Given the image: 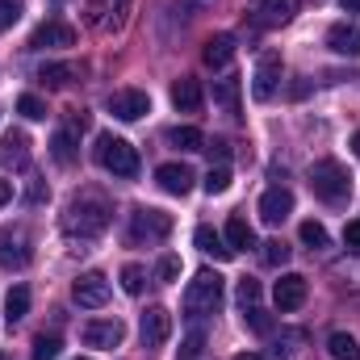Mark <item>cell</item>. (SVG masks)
Instances as JSON below:
<instances>
[{
	"label": "cell",
	"instance_id": "30bf717a",
	"mask_svg": "<svg viewBox=\"0 0 360 360\" xmlns=\"http://www.w3.org/2000/svg\"><path fill=\"white\" fill-rule=\"evenodd\" d=\"M139 335H143V348L168 344V335H172V314H168L164 306H151V310L143 314V323H139Z\"/></svg>",
	"mask_w": 360,
	"mask_h": 360
},
{
	"label": "cell",
	"instance_id": "7dc6e473",
	"mask_svg": "<svg viewBox=\"0 0 360 360\" xmlns=\"http://www.w3.org/2000/svg\"><path fill=\"white\" fill-rule=\"evenodd\" d=\"M352 151H356V155H360V130H356V139H352Z\"/></svg>",
	"mask_w": 360,
	"mask_h": 360
},
{
	"label": "cell",
	"instance_id": "74e56055",
	"mask_svg": "<svg viewBox=\"0 0 360 360\" xmlns=\"http://www.w3.org/2000/svg\"><path fill=\"white\" fill-rule=\"evenodd\" d=\"M17 17H21V4H17V0H0V34H4L8 25H17Z\"/></svg>",
	"mask_w": 360,
	"mask_h": 360
},
{
	"label": "cell",
	"instance_id": "4dcf8cb0",
	"mask_svg": "<svg viewBox=\"0 0 360 360\" xmlns=\"http://www.w3.org/2000/svg\"><path fill=\"white\" fill-rule=\"evenodd\" d=\"M235 297H239V306H243V310H248V306H260V281L243 276V281H239V289H235Z\"/></svg>",
	"mask_w": 360,
	"mask_h": 360
},
{
	"label": "cell",
	"instance_id": "83f0119b",
	"mask_svg": "<svg viewBox=\"0 0 360 360\" xmlns=\"http://www.w3.org/2000/svg\"><path fill=\"white\" fill-rule=\"evenodd\" d=\"M59 335H34V348H30V356L34 360H55L59 356Z\"/></svg>",
	"mask_w": 360,
	"mask_h": 360
},
{
	"label": "cell",
	"instance_id": "7a4b0ae2",
	"mask_svg": "<svg viewBox=\"0 0 360 360\" xmlns=\"http://www.w3.org/2000/svg\"><path fill=\"white\" fill-rule=\"evenodd\" d=\"M218 306H222V276L214 269H201L184 289V314L201 319V314H214Z\"/></svg>",
	"mask_w": 360,
	"mask_h": 360
},
{
	"label": "cell",
	"instance_id": "8992f818",
	"mask_svg": "<svg viewBox=\"0 0 360 360\" xmlns=\"http://www.w3.org/2000/svg\"><path fill=\"white\" fill-rule=\"evenodd\" d=\"M72 297H76V306H84V310H101V306L109 302V276H105V272H84V276H76Z\"/></svg>",
	"mask_w": 360,
	"mask_h": 360
},
{
	"label": "cell",
	"instance_id": "52a82bcc",
	"mask_svg": "<svg viewBox=\"0 0 360 360\" xmlns=\"http://www.w3.org/2000/svg\"><path fill=\"white\" fill-rule=\"evenodd\" d=\"M30 264V239H25V231L21 226H13V231H0V269L17 272Z\"/></svg>",
	"mask_w": 360,
	"mask_h": 360
},
{
	"label": "cell",
	"instance_id": "cb8c5ba5",
	"mask_svg": "<svg viewBox=\"0 0 360 360\" xmlns=\"http://www.w3.org/2000/svg\"><path fill=\"white\" fill-rule=\"evenodd\" d=\"M168 143L180 147V151H205V134H201L197 126H176V130H168Z\"/></svg>",
	"mask_w": 360,
	"mask_h": 360
},
{
	"label": "cell",
	"instance_id": "603a6c76",
	"mask_svg": "<svg viewBox=\"0 0 360 360\" xmlns=\"http://www.w3.org/2000/svg\"><path fill=\"white\" fill-rule=\"evenodd\" d=\"M214 105L222 113H239V80H214Z\"/></svg>",
	"mask_w": 360,
	"mask_h": 360
},
{
	"label": "cell",
	"instance_id": "d4e9b609",
	"mask_svg": "<svg viewBox=\"0 0 360 360\" xmlns=\"http://www.w3.org/2000/svg\"><path fill=\"white\" fill-rule=\"evenodd\" d=\"M327 352H331V360H360V344L348 331H335V335L327 340Z\"/></svg>",
	"mask_w": 360,
	"mask_h": 360
},
{
	"label": "cell",
	"instance_id": "277c9868",
	"mask_svg": "<svg viewBox=\"0 0 360 360\" xmlns=\"http://www.w3.org/2000/svg\"><path fill=\"white\" fill-rule=\"evenodd\" d=\"M96 164H101L105 172L122 176V180L139 176V151H134L126 139H117V134H101V139H96Z\"/></svg>",
	"mask_w": 360,
	"mask_h": 360
},
{
	"label": "cell",
	"instance_id": "9c48e42d",
	"mask_svg": "<svg viewBox=\"0 0 360 360\" xmlns=\"http://www.w3.org/2000/svg\"><path fill=\"white\" fill-rule=\"evenodd\" d=\"M281 84V55L269 51V55H260V63H256V76H252V96L256 101H272V92Z\"/></svg>",
	"mask_w": 360,
	"mask_h": 360
},
{
	"label": "cell",
	"instance_id": "ee69618b",
	"mask_svg": "<svg viewBox=\"0 0 360 360\" xmlns=\"http://www.w3.org/2000/svg\"><path fill=\"white\" fill-rule=\"evenodd\" d=\"M13 201V180H0V210Z\"/></svg>",
	"mask_w": 360,
	"mask_h": 360
},
{
	"label": "cell",
	"instance_id": "44dd1931",
	"mask_svg": "<svg viewBox=\"0 0 360 360\" xmlns=\"http://www.w3.org/2000/svg\"><path fill=\"white\" fill-rule=\"evenodd\" d=\"M25 314H30V289H25V285H13L8 297H4V319H8V327L21 323Z\"/></svg>",
	"mask_w": 360,
	"mask_h": 360
},
{
	"label": "cell",
	"instance_id": "e0dca14e",
	"mask_svg": "<svg viewBox=\"0 0 360 360\" xmlns=\"http://www.w3.org/2000/svg\"><path fill=\"white\" fill-rule=\"evenodd\" d=\"M231 59H235V38H231V34H214V38L205 42V51H201V63L214 68V72H222Z\"/></svg>",
	"mask_w": 360,
	"mask_h": 360
},
{
	"label": "cell",
	"instance_id": "d6a6232c",
	"mask_svg": "<svg viewBox=\"0 0 360 360\" xmlns=\"http://www.w3.org/2000/svg\"><path fill=\"white\" fill-rule=\"evenodd\" d=\"M226 188H231V172H226V168H210V172H205V193H210V197H218V193H226Z\"/></svg>",
	"mask_w": 360,
	"mask_h": 360
},
{
	"label": "cell",
	"instance_id": "3957f363",
	"mask_svg": "<svg viewBox=\"0 0 360 360\" xmlns=\"http://www.w3.org/2000/svg\"><path fill=\"white\" fill-rule=\"evenodd\" d=\"M310 188H314V197L340 205V201H348V193H352V176H348V168H344L340 160H319V164L310 168Z\"/></svg>",
	"mask_w": 360,
	"mask_h": 360
},
{
	"label": "cell",
	"instance_id": "9a60e30c",
	"mask_svg": "<svg viewBox=\"0 0 360 360\" xmlns=\"http://www.w3.org/2000/svg\"><path fill=\"white\" fill-rule=\"evenodd\" d=\"M30 46H76V30L68 25V21H46V25H38L34 30V38H30Z\"/></svg>",
	"mask_w": 360,
	"mask_h": 360
},
{
	"label": "cell",
	"instance_id": "b9f144b4",
	"mask_svg": "<svg viewBox=\"0 0 360 360\" xmlns=\"http://www.w3.org/2000/svg\"><path fill=\"white\" fill-rule=\"evenodd\" d=\"M344 243H348V248H360V218H356V222H348V231H344Z\"/></svg>",
	"mask_w": 360,
	"mask_h": 360
},
{
	"label": "cell",
	"instance_id": "bcb514c9",
	"mask_svg": "<svg viewBox=\"0 0 360 360\" xmlns=\"http://www.w3.org/2000/svg\"><path fill=\"white\" fill-rule=\"evenodd\" d=\"M235 360H260V356H256V352H239Z\"/></svg>",
	"mask_w": 360,
	"mask_h": 360
},
{
	"label": "cell",
	"instance_id": "7c38bea8",
	"mask_svg": "<svg viewBox=\"0 0 360 360\" xmlns=\"http://www.w3.org/2000/svg\"><path fill=\"white\" fill-rule=\"evenodd\" d=\"M122 323L117 319H101V323H84V344L89 348H101V352H113L122 344Z\"/></svg>",
	"mask_w": 360,
	"mask_h": 360
},
{
	"label": "cell",
	"instance_id": "5bb4252c",
	"mask_svg": "<svg viewBox=\"0 0 360 360\" xmlns=\"http://www.w3.org/2000/svg\"><path fill=\"white\" fill-rule=\"evenodd\" d=\"M272 297H276V310H297V306L306 302V276H297V272H285V276L276 281Z\"/></svg>",
	"mask_w": 360,
	"mask_h": 360
},
{
	"label": "cell",
	"instance_id": "f35d334b",
	"mask_svg": "<svg viewBox=\"0 0 360 360\" xmlns=\"http://www.w3.org/2000/svg\"><path fill=\"white\" fill-rule=\"evenodd\" d=\"M4 155H8V160H13V155H17V160H25V134H17V130H13V134H4Z\"/></svg>",
	"mask_w": 360,
	"mask_h": 360
},
{
	"label": "cell",
	"instance_id": "ba28073f",
	"mask_svg": "<svg viewBox=\"0 0 360 360\" xmlns=\"http://www.w3.org/2000/svg\"><path fill=\"white\" fill-rule=\"evenodd\" d=\"M109 113L122 117V122H139L143 113H151V96L143 89H122L109 96Z\"/></svg>",
	"mask_w": 360,
	"mask_h": 360
},
{
	"label": "cell",
	"instance_id": "6da1fadb",
	"mask_svg": "<svg viewBox=\"0 0 360 360\" xmlns=\"http://www.w3.org/2000/svg\"><path fill=\"white\" fill-rule=\"evenodd\" d=\"M63 226H68L72 235H80V239L101 235V231L109 226V205H105V197H96V193L76 197V201L68 205V214H63Z\"/></svg>",
	"mask_w": 360,
	"mask_h": 360
},
{
	"label": "cell",
	"instance_id": "c3c4849f",
	"mask_svg": "<svg viewBox=\"0 0 360 360\" xmlns=\"http://www.w3.org/2000/svg\"><path fill=\"white\" fill-rule=\"evenodd\" d=\"M80 360H89V356H80Z\"/></svg>",
	"mask_w": 360,
	"mask_h": 360
},
{
	"label": "cell",
	"instance_id": "4fadbf2b",
	"mask_svg": "<svg viewBox=\"0 0 360 360\" xmlns=\"http://www.w3.org/2000/svg\"><path fill=\"white\" fill-rule=\"evenodd\" d=\"M327 46H331L335 55L356 59L360 55V21H335V25L327 30Z\"/></svg>",
	"mask_w": 360,
	"mask_h": 360
},
{
	"label": "cell",
	"instance_id": "1f68e13d",
	"mask_svg": "<svg viewBox=\"0 0 360 360\" xmlns=\"http://www.w3.org/2000/svg\"><path fill=\"white\" fill-rule=\"evenodd\" d=\"M143 285H147V272L139 269V264H126L122 269V289L126 293H143Z\"/></svg>",
	"mask_w": 360,
	"mask_h": 360
},
{
	"label": "cell",
	"instance_id": "d590c367",
	"mask_svg": "<svg viewBox=\"0 0 360 360\" xmlns=\"http://www.w3.org/2000/svg\"><path fill=\"white\" fill-rule=\"evenodd\" d=\"M285 260H289V248H285L281 239H269V243H264V264L276 269V264H285Z\"/></svg>",
	"mask_w": 360,
	"mask_h": 360
},
{
	"label": "cell",
	"instance_id": "60d3db41",
	"mask_svg": "<svg viewBox=\"0 0 360 360\" xmlns=\"http://www.w3.org/2000/svg\"><path fill=\"white\" fill-rule=\"evenodd\" d=\"M180 276V260L176 256H164V260H160V281H176Z\"/></svg>",
	"mask_w": 360,
	"mask_h": 360
},
{
	"label": "cell",
	"instance_id": "8d00e7d4",
	"mask_svg": "<svg viewBox=\"0 0 360 360\" xmlns=\"http://www.w3.org/2000/svg\"><path fill=\"white\" fill-rule=\"evenodd\" d=\"M297 344H302V331H285V335L276 340V348H272V352H276V356H293V352H297Z\"/></svg>",
	"mask_w": 360,
	"mask_h": 360
},
{
	"label": "cell",
	"instance_id": "484cf974",
	"mask_svg": "<svg viewBox=\"0 0 360 360\" xmlns=\"http://www.w3.org/2000/svg\"><path fill=\"white\" fill-rule=\"evenodd\" d=\"M252 243H256L252 226H248L243 218H231V222H226V248H231V252H243V248H252Z\"/></svg>",
	"mask_w": 360,
	"mask_h": 360
},
{
	"label": "cell",
	"instance_id": "f546056e",
	"mask_svg": "<svg viewBox=\"0 0 360 360\" xmlns=\"http://www.w3.org/2000/svg\"><path fill=\"white\" fill-rule=\"evenodd\" d=\"M302 243H306V248H327V226L314 222V218L302 222Z\"/></svg>",
	"mask_w": 360,
	"mask_h": 360
},
{
	"label": "cell",
	"instance_id": "5b68a950",
	"mask_svg": "<svg viewBox=\"0 0 360 360\" xmlns=\"http://www.w3.org/2000/svg\"><path fill=\"white\" fill-rule=\"evenodd\" d=\"M172 231V214H164V210H134L130 214V239L134 243H155V239H164Z\"/></svg>",
	"mask_w": 360,
	"mask_h": 360
},
{
	"label": "cell",
	"instance_id": "4316f807",
	"mask_svg": "<svg viewBox=\"0 0 360 360\" xmlns=\"http://www.w3.org/2000/svg\"><path fill=\"white\" fill-rule=\"evenodd\" d=\"M51 155H55V164H76V134L72 130H59L51 139Z\"/></svg>",
	"mask_w": 360,
	"mask_h": 360
},
{
	"label": "cell",
	"instance_id": "ac0fdd59",
	"mask_svg": "<svg viewBox=\"0 0 360 360\" xmlns=\"http://www.w3.org/2000/svg\"><path fill=\"white\" fill-rule=\"evenodd\" d=\"M252 13L264 21V25H281L297 13V0H252Z\"/></svg>",
	"mask_w": 360,
	"mask_h": 360
},
{
	"label": "cell",
	"instance_id": "8fae6325",
	"mask_svg": "<svg viewBox=\"0 0 360 360\" xmlns=\"http://www.w3.org/2000/svg\"><path fill=\"white\" fill-rule=\"evenodd\" d=\"M289 214H293V193H289V188H281V184H272L269 193L260 197V218H264L269 226H281Z\"/></svg>",
	"mask_w": 360,
	"mask_h": 360
},
{
	"label": "cell",
	"instance_id": "ab89813d",
	"mask_svg": "<svg viewBox=\"0 0 360 360\" xmlns=\"http://www.w3.org/2000/svg\"><path fill=\"white\" fill-rule=\"evenodd\" d=\"M205 151H210V160H218V168H226V160H231V143L214 139V143H205Z\"/></svg>",
	"mask_w": 360,
	"mask_h": 360
},
{
	"label": "cell",
	"instance_id": "ffe728a7",
	"mask_svg": "<svg viewBox=\"0 0 360 360\" xmlns=\"http://www.w3.org/2000/svg\"><path fill=\"white\" fill-rule=\"evenodd\" d=\"M193 243H197L205 256H214V260H231V256H235V252L226 248V239H222L214 226H197V231H193Z\"/></svg>",
	"mask_w": 360,
	"mask_h": 360
},
{
	"label": "cell",
	"instance_id": "2e32d148",
	"mask_svg": "<svg viewBox=\"0 0 360 360\" xmlns=\"http://www.w3.org/2000/svg\"><path fill=\"white\" fill-rule=\"evenodd\" d=\"M193 168H184V164H164L160 172H155V184L164 188V193H172V197H184L188 188H193Z\"/></svg>",
	"mask_w": 360,
	"mask_h": 360
},
{
	"label": "cell",
	"instance_id": "7402d4cb",
	"mask_svg": "<svg viewBox=\"0 0 360 360\" xmlns=\"http://www.w3.org/2000/svg\"><path fill=\"white\" fill-rule=\"evenodd\" d=\"M76 76H80V72H76L72 63H46V68L38 72V80H42L46 89H68V84H72Z\"/></svg>",
	"mask_w": 360,
	"mask_h": 360
},
{
	"label": "cell",
	"instance_id": "f6af8a7d",
	"mask_svg": "<svg viewBox=\"0 0 360 360\" xmlns=\"http://www.w3.org/2000/svg\"><path fill=\"white\" fill-rule=\"evenodd\" d=\"M344 4V13H360V0H340Z\"/></svg>",
	"mask_w": 360,
	"mask_h": 360
},
{
	"label": "cell",
	"instance_id": "7bdbcfd3",
	"mask_svg": "<svg viewBox=\"0 0 360 360\" xmlns=\"http://www.w3.org/2000/svg\"><path fill=\"white\" fill-rule=\"evenodd\" d=\"M89 126V113L84 109H72V130H84Z\"/></svg>",
	"mask_w": 360,
	"mask_h": 360
},
{
	"label": "cell",
	"instance_id": "836d02e7",
	"mask_svg": "<svg viewBox=\"0 0 360 360\" xmlns=\"http://www.w3.org/2000/svg\"><path fill=\"white\" fill-rule=\"evenodd\" d=\"M201 348H205V335H201V331H193V335L180 344L176 360H201Z\"/></svg>",
	"mask_w": 360,
	"mask_h": 360
},
{
	"label": "cell",
	"instance_id": "d6986e66",
	"mask_svg": "<svg viewBox=\"0 0 360 360\" xmlns=\"http://www.w3.org/2000/svg\"><path fill=\"white\" fill-rule=\"evenodd\" d=\"M201 101H205V92H201L197 80H188V76H184V80L172 84V105H176L180 113H197V109H201Z\"/></svg>",
	"mask_w": 360,
	"mask_h": 360
},
{
	"label": "cell",
	"instance_id": "f1b7e54d",
	"mask_svg": "<svg viewBox=\"0 0 360 360\" xmlns=\"http://www.w3.org/2000/svg\"><path fill=\"white\" fill-rule=\"evenodd\" d=\"M17 113H21V117H30V122H42V117H46V105H42L34 92H25V96L17 101Z\"/></svg>",
	"mask_w": 360,
	"mask_h": 360
},
{
	"label": "cell",
	"instance_id": "e575fe53",
	"mask_svg": "<svg viewBox=\"0 0 360 360\" xmlns=\"http://www.w3.org/2000/svg\"><path fill=\"white\" fill-rule=\"evenodd\" d=\"M243 323H248L252 331H260V335H264V331H272V319L260 310V306H248V310H243Z\"/></svg>",
	"mask_w": 360,
	"mask_h": 360
}]
</instances>
